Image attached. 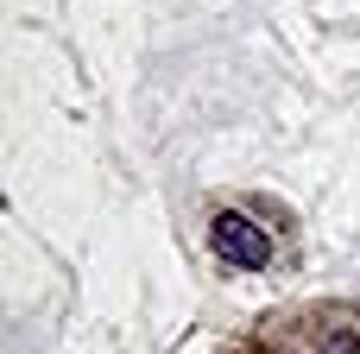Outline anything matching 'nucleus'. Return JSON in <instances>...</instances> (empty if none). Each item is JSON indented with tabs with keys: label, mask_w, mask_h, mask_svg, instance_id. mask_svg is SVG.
I'll return each mask as SVG.
<instances>
[{
	"label": "nucleus",
	"mask_w": 360,
	"mask_h": 354,
	"mask_svg": "<svg viewBox=\"0 0 360 354\" xmlns=\"http://www.w3.org/2000/svg\"><path fill=\"white\" fill-rule=\"evenodd\" d=\"M209 241H215V253H221L228 266H247V272L272 260V234H266V228H253L247 215H215Z\"/></svg>",
	"instance_id": "obj_1"
},
{
	"label": "nucleus",
	"mask_w": 360,
	"mask_h": 354,
	"mask_svg": "<svg viewBox=\"0 0 360 354\" xmlns=\"http://www.w3.org/2000/svg\"><path fill=\"white\" fill-rule=\"evenodd\" d=\"M323 354H360V336H354V329H342V336H329V348H323Z\"/></svg>",
	"instance_id": "obj_2"
}]
</instances>
